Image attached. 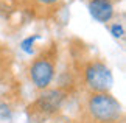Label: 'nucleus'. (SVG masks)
I'll use <instances>...</instances> for the list:
<instances>
[{"label": "nucleus", "instance_id": "1", "mask_svg": "<svg viewBox=\"0 0 126 123\" xmlns=\"http://www.w3.org/2000/svg\"><path fill=\"white\" fill-rule=\"evenodd\" d=\"M86 109L96 123H117L123 115L120 101L109 92H92L86 101Z\"/></svg>", "mask_w": 126, "mask_h": 123}, {"label": "nucleus", "instance_id": "2", "mask_svg": "<svg viewBox=\"0 0 126 123\" xmlns=\"http://www.w3.org/2000/svg\"><path fill=\"white\" fill-rule=\"evenodd\" d=\"M84 83L90 92H109L114 84V76L104 62L92 61L84 67Z\"/></svg>", "mask_w": 126, "mask_h": 123}, {"label": "nucleus", "instance_id": "3", "mask_svg": "<svg viewBox=\"0 0 126 123\" xmlns=\"http://www.w3.org/2000/svg\"><path fill=\"white\" fill-rule=\"evenodd\" d=\"M30 78L37 89H48L55 78V64L50 58L39 56L31 62L30 66Z\"/></svg>", "mask_w": 126, "mask_h": 123}, {"label": "nucleus", "instance_id": "4", "mask_svg": "<svg viewBox=\"0 0 126 123\" xmlns=\"http://www.w3.org/2000/svg\"><path fill=\"white\" fill-rule=\"evenodd\" d=\"M65 100V93L61 89H44L42 93L37 97L34 107L42 114H55L61 109L62 103Z\"/></svg>", "mask_w": 126, "mask_h": 123}, {"label": "nucleus", "instance_id": "5", "mask_svg": "<svg viewBox=\"0 0 126 123\" xmlns=\"http://www.w3.org/2000/svg\"><path fill=\"white\" fill-rule=\"evenodd\" d=\"M87 9L94 20L106 23L114 17V3L112 0H89Z\"/></svg>", "mask_w": 126, "mask_h": 123}, {"label": "nucleus", "instance_id": "6", "mask_svg": "<svg viewBox=\"0 0 126 123\" xmlns=\"http://www.w3.org/2000/svg\"><path fill=\"white\" fill-rule=\"evenodd\" d=\"M41 39V36L39 34H33V36H30V37H27V39H23V41L20 42V48L25 53H28V55H31L33 53V45H34V42L36 41H39Z\"/></svg>", "mask_w": 126, "mask_h": 123}, {"label": "nucleus", "instance_id": "7", "mask_svg": "<svg viewBox=\"0 0 126 123\" xmlns=\"http://www.w3.org/2000/svg\"><path fill=\"white\" fill-rule=\"evenodd\" d=\"M13 115L11 109L6 103H0V120H9Z\"/></svg>", "mask_w": 126, "mask_h": 123}, {"label": "nucleus", "instance_id": "8", "mask_svg": "<svg viewBox=\"0 0 126 123\" xmlns=\"http://www.w3.org/2000/svg\"><path fill=\"white\" fill-rule=\"evenodd\" d=\"M110 34H112L114 37H123L125 36V28L122 23H114V25H110Z\"/></svg>", "mask_w": 126, "mask_h": 123}, {"label": "nucleus", "instance_id": "9", "mask_svg": "<svg viewBox=\"0 0 126 123\" xmlns=\"http://www.w3.org/2000/svg\"><path fill=\"white\" fill-rule=\"evenodd\" d=\"M58 2H59V0H37V3L44 5V6H50V5H55Z\"/></svg>", "mask_w": 126, "mask_h": 123}]
</instances>
